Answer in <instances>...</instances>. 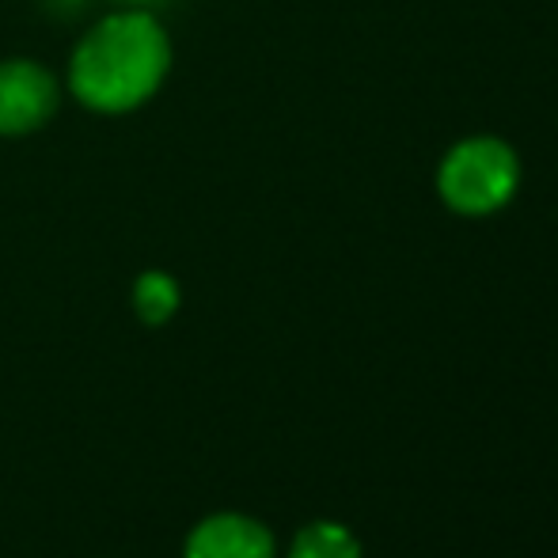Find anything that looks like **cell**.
<instances>
[{
    "mask_svg": "<svg viewBox=\"0 0 558 558\" xmlns=\"http://www.w3.org/2000/svg\"><path fill=\"white\" fill-rule=\"evenodd\" d=\"M168 38L145 12H122L99 23L73 58V92L96 111H130L160 88L168 73Z\"/></svg>",
    "mask_w": 558,
    "mask_h": 558,
    "instance_id": "cell-1",
    "label": "cell"
},
{
    "mask_svg": "<svg viewBox=\"0 0 558 558\" xmlns=\"http://www.w3.org/2000/svg\"><path fill=\"white\" fill-rule=\"evenodd\" d=\"M517 183H521V163H517L513 148L498 137H471L456 145L445 156L441 171H437V186L441 198L456 214H494L513 198Z\"/></svg>",
    "mask_w": 558,
    "mask_h": 558,
    "instance_id": "cell-2",
    "label": "cell"
},
{
    "mask_svg": "<svg viewBox=\"0 0 558 558\" xmlns=\"http://www.w3.org/2000/svg\"><path fill=\"white\" fill-rule=\"evenodd\" d=\"M58 111V81L31 61L0 65V133H31Z\"/></svg>",
    "mask_w": 558,
    "mask_h": 558,
    "instance_id": "cell-3",
    "label": "cell"
},
{
    "mask_svg": "<svg viewBox=\"0 0 558 558\" xmlns=\"http://www.w3.org/2000/svg\"><path fill=\"white\" fill-rule=\"evenodd\" d=\"M274 544L263 524L247 517H214L191 536L186 558H270Z\"/></svg>",
    "mask_w": 558,
    "mask_h": 558,
    "instance_id": "cell-4",
    "label": "cell"
},
{
    "mask_svg": "<svg viewBox=\"0 0 558 558\" xmlns=\"http://www.w3.org/2000/svg\"><path fill=\"white\" fill-rule=\"evenodd\" d=\"M293 558H361L357 544L338 524H312L296 536Z\"/></svg>",
    "mask_w": 558,
    "mask_h": 558,
    "instance_id": "cell-5",
    "label": "cell"
},
{
    "mask_svg": "<svg viewBox=\"0 0 558 558\" xmlns=\"http://www.w3.org/2000/svg\"><path fill=\"white\" fill-rule=\"evenodd\" d=\"M133 301H137L141 319H148V324H163V319L175 312L179 289H175V281H171L168 274H145V278L137 281V293H133Z\"/></svg>",
    "mask_w": 558,
    "mask_h": 558,
    "instance_id": "cell-6",
    "label": "cell"
}]
</instances>
